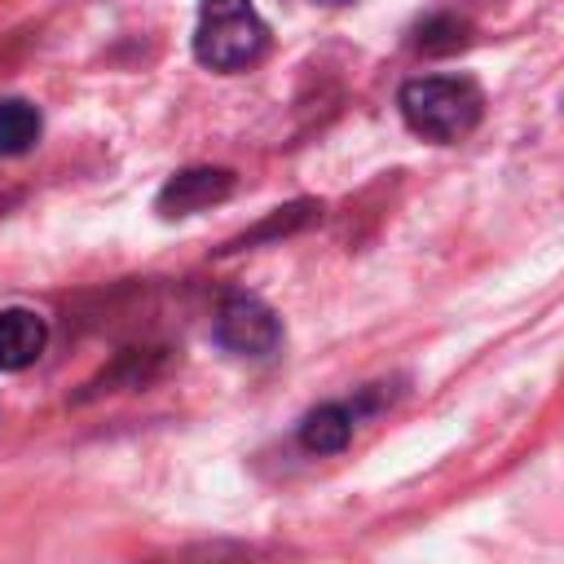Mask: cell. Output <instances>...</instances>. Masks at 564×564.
Returning <instances> with one entry per match:
<instances>
[{
    "label": "cell",
    "mask_w": 564,
    "mask_h": 564,
    "mask_svg": "<svg viewBox=\"0 0 564 564\" xmlns=\"http://www.w3.org/2000/svg\"><path fill=\"white\" fill-rule=\"evenodd\" d=\"M229 189H234L229 167H185L159 189L154 203H159L163 216H189V212H203V207L229 198Z\"/></svg>",
    "instance_id": "cell-4"
},
{
    "label": "cell",
    "mask_w": 564,
    "mask_h": 564,
    "mask_svg": "<svg viewBox=\"0 0 564 564\" xmlns=\"http://www.w3.org/2000/svg\"><path fill=\"white\" fill-rule=\"evenodd\" d=\"M282 339V326L273 317V308H264L251 295H234L220 304L216 313V344L234 357H269Z\"/></svg>",
    "instance_id": "cell-3"
},
{
    "label": "cell",
    "mask_w": 564,
    "mask_h": 564,
    "mask_svg": "<svg viewBox=\"0 0 564 564\" xmlns=\"http://www.w3.org/2000/svg\"><path fill=\"white\" fill-rule=\"evenodd\" d=\"M40 132L44 119L26 97H0V154H26Z\"/></svg>",
    "instance_id": "cell-7"
},
{
    "label": "cell",
    "mask_w": 564,
    "mask_h": 564,
    "mask_svg": "<svg viewBox=\"0 0 564 564\" xmlns=\"http://www.w3.org/2000/svg\"><path fill=\"white\" fill-rule=\"evenodd\" d=\"M467 22L463 18H454V13H436V18H427L423 26H419V48L423 53H454V48H463L467 44Z\"/></svg>",
    "instance_id": "cell-8"
},
{
    "label": "cell",
    "mask_w": 564,
    "mask_h": 564,
    "mask_svg": "<svg viewBox=\"0 0 564 564\" xmlns=\"http://www.w3.org/2000/svg\"><path fill=\"white\" fill-rule=\"evenodd\" d=\"M352 423H357V410L352 405H339V401L317 405L300 423V445L308 454H339L348 445V436H352Z\"/></svg>",
    "instance_id": "cell-6"
},
{
    "label": "cell",
    "mask_w": 564,
    "mask_h": 564,
    "mask_svg": "<svg viewBox=\"0 0 564 564\" xmlns=\"http://www.w3.org/2000/svg\"><path fill=\"white\" fill-rule=\"evenodd\" d=\"M326 4H344V0H326Z\"/></svg>",
    "instance_id": "cell-9"
},
{
    "label": "cell",
    "mask_w": 564,
    "mask_h": 564,
    "mask_svg": "<svg viewBox=\"0 0 564 564\" xmlns=\"http://www.w3.org/2000/svg\"><path fill=\"white\" fill-rule=\"evenodd\" d=\"M48 326L31 308H0V370H26L40 361Z\"/></svg>",
    "instance_id": "cell-5"
},
{
    "label": "cell",
    "mask_w": 564,
    "mask_h": 564,
    "mask_svg": "<svg viewBox=\"0 0 564 564\" xmlns=\"http://www.w3.org/2000/svg\"><path fill=\"white\" fill-rule=\"evenodd\" d=\"M397 106H401L405 128L436 145L463 141L485 115L480 88L463 75H419V79L401 84Z\"/></svg>",
    "instance_id": "cell-1"
},
{
    "label": "cell",
    "mask_w": 564,
    "mask_h": 564,
    "mask_svg": "<svg viewBox=\"0 0 564 564\" xmlns=\"http://www.w3.org/2000/svg\"><path fill=\"white\" fill-rule=\"evenodd\" d=\"M269 26L251 0H203L194 22V57L207 70L234 75L264 57Z\"/></svg>",
    "instance_id": "cell-2"
}]
</instances>
